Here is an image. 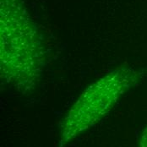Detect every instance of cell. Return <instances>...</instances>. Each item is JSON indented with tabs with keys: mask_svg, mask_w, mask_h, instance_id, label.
Returning <instances> with one entry per match:
<instances>
[{
	"mask_svg": "<svg viewBox=\"0 0 147 147\" xmlns=\"http://www.w3.org/2000/svg\"><path fill=\"white\" fill-rule=\"evenodd\" d=\"M0 26L1 78L16 90L30 92L41 81L45 52L21 0H1Z\"/></svg>",
	"mask_w": 147,
	"mask_h": 147,
	"instance_id": "obj_1",
	"label": "cell"
},
{
	"mask_svg": "<svg viewBox=\"0 0 147 147\" xmlns=\"http://www.w3.org/2000/svg\"><path fill=\"white\" fill-rule=\"evenodd\" d=\"M143 75L142 70L120 67L105 74L90 84L64 118L59 146H65L100 122L120 97L140 82Z\"/></svg>",
	"mask_w": 147,
	"mask_h": 147,
	"instance_id": "obj_2",
	"label": "cell"
},
{
	"mask_svg": "<svg viewBox=\"0 0 147 147\" xmlns=\"http://www.w3.org/2000/svg\"><path fill=\"white\" fill-rule=\"evenodd\" d=\"M140 147H147V127L144 129V131L141 134Z\"/></svg>",
	"mask_w": 147,
	"mask_h": 147,
	"instance_id": "obj_3",
	"label": "cell"
}]
</instances>
